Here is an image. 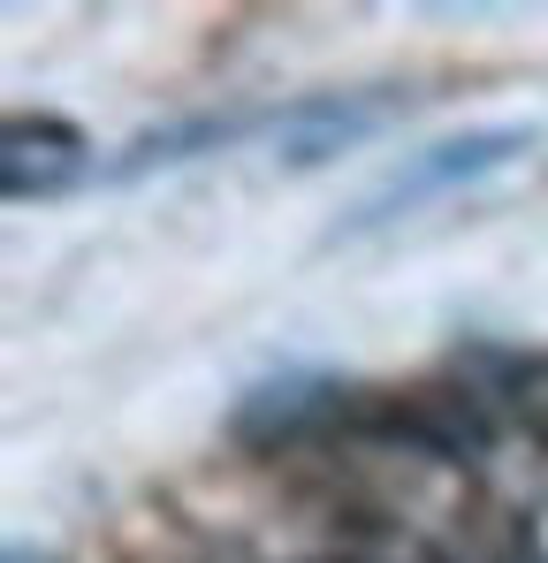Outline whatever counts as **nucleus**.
Segmentation results:
<instances>
[{"label": "nucleus", "instance_id": "39448f33", "mask_svg": "<svg viewBox=\"0 0 548 563\" xmlns=\"http://www.w3.org/2000/svg\"><path fill=\"white\" fill-rule=\"evenodd\" d=\"M244 122H176V130H145L122 161H114V176H145V168H176V161H190V153H221L229 137H237Z\"/></svg>", "mask_w": 548, "mask_h": 563}, {"label": "nucleus", "instance_id": "20e7f679", "mask_svg": "<svg viewBox=\"0 0 548 563\" xmlns=\"http://www.w3.org/2000/svg\"><path fill=\"white\" fill-rule=\"evenodd\" d=\"M381 114L388 107H373V99H305V107L274 114V161L282 168H320V161L351 153L359 137H373Z\"/></svg>", "mask_w": 548, "mask_h": 563}, {"label": "nucleus", "instance_id": "f257e3e1", "mask_svg": "<svg viewBox=\"0 0 548 563\" xmlns=\"http://www.w3.org/2000/svg\"><path fill=\"white\" fill-rule=\"evenodd\" d=\"M534 122H487V130H457L442 145H427V153H412L388 184H373L343 213V229L336 236H373V229H388V221H404V213H419L427 198H450V190L480 184V176H495V168H511V161H526L534 153Z\"/></svg>", "mask_w": 548, "mask_h": 563}, {"label": "nucleus", "instance_id": "f03ea898", "mask_svg": "<svg viewBox=\"0 0 548 563\" xmlns=\"http://www.w3.org/2000/svg\"><path fill=\"white\" fill-rule=\"evenodd\" d=\"M351 411V388L328 374H282V380H260L237 396V434L260 442V450H282V442H305L320 427H336Z\"/></svg>", "mask_w": 548, "mask_h": 563}, {"label": "nucleus", "instance_id": "7ed1b4c3", "mask_svg": "<svg viewBox=\"0 0 548 563\" xmlns=\"http://www.w3.org/2000/svg\"><path fill=\"white\" fill-rule=\"evenodd\" d=\"M85 168H91V145H85V130L62 122V114H15L8 137H0V184H8V198H54Z\"/></svg>", "mask_w": 548, "mask_h": 563}, {"label": "nucleus", "instance_id": "423d86ee", "mask_svg": "<svg viewBox=\"0 0 548 563\" xmlns=\"http://www.w3.org/2000/svg\"><path fill=\"white\" fill-rule=\"evenodd\" d=\"M8 563H46V556H31V549H8Z\"/></svg>", "mask_w": 548, "mask_h": 563}]
</instances>
